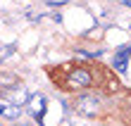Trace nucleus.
Returning <instances> with one entry per match:
<instances>
[{
	"mask_svg": "<svg viewBox=\"0 0 131 126\" xmlns=\"http://www.w3.org/2000/svg\"><path fill=\"white\" fill-rule=\"evenodd\" d=\"M122 50H124L126 55H131V45H124V48H122Z\"/></svg>",
	"mask_w": 131,
	"mask_h": 126,
	"instance_id": "nucleus-7",
	"label": "nucleus"
},
{
	"mask_svg": "<svg viewBox=\"0 0 131 126\" xmlns=\"http://www.w3.org/2000/svg\"><path fill=\"white\" fill-rule=\"evenodd\" d=\"M119 3H122V5H129V7H131V0H119Z\"/></svg>",
	"mask_w": 131,
	"mask_h": 126,
	"instance_id": "nucleus-8",
	"label": "nucleus"
},
{
	"mask_svg": "<svg viewBox=\"0 0 131 126\" xmlns=\"http://www.w3.org/2000/svg\"><path fill=\"white\" fill-rule=\"evenodd\" d=\"M91 81H93V78H91V74L86 72V69H72V72H69V76H67V86L69 88H88L91 86Z\"/></svg>",
	"mask_w": 131,
	"mask_h": 126,
	"instance_id": "nucleus-2",
	"label": "nucleus"
},
{
	"mask_svg": "<svg viewBox=\"0 0 131 126\" xmlns=\"http://www.w3.org/2000/svg\"><path fill=\"white\" fill-rule=\"evenodd\" d=\"M124 50H119V55H117V60H114V67H117V72L119 74H126V57H124Z\"/></svg>",
	"mask_w": 131,
	"mask_h": 126,
	"instance_id": "nucleus-6",
	"label": "nucleus"
},
{
	"mask_svg": "<svg viewBox=\"0 0 131 126\" xmlns=\"http://www.w3.org/2000/svg\"><path fill=\"white\" fill-rule=\"evenodd\" d=\"M0 117L3 119H19L21 117V107L19 105H3V109H0Z\"/></svg>",
	"mask_w": 131,
	"mask_h": 126,
	"instance_id": "nucleus-5",
	"label": "nucleus"
},
{
	"mask_svg": "<svg viewBox=\"0 0 131 126\" xmlns=\"http://www.w3.org/2000/svg\"><path fill=\"white\" fill-rule=\"evenodd\" d=\"M0 109H3V105H0Z\"/></svg>",
	"mask_w": 131,
	"mask_h": 126,
	"instance_id": "nucleus-10",
	"label": "nucleus"
},
{
	"mask_svg": "<svg viewBox=\"0 0 131 126\" xmlns=\"http://www.w3.org/2000/svg\"><path fill=\"white\" fill-rule=\"evenodd\" d=\"M26 109H29V114H31L34 119H41V117L45 114V95H41V93L29 95V100H26Z\"/></svg>",
	"mask_w": 131,
	"mask_h": 126,
	"instance_id": "nucleus-3",
	"label": "nucleus"
},
{
	"mask_svg": "<svg viewBox=\"0 0 131 126\" xmlns=\"http://www.w3.org/2000/svg\"><path fill=\"white\" fill-rule=\"evenodd\" d=\"M0 126H3V124H0Z\"/></svg>",
	"mask_w": 131,
	"mask_h": 126,
	"instance_id": "nucleus-11",
	"label": "nucleus"
},
{
	"mask_svg": "<svg viewBox=\"0 0 131 126\" xmlns=\"http://www.w3.org/2000/svg\"><path fill=\"white\" fill-rule=\"evenodd\" d=\"M17 126H34V124H17Z\"/></svg>",
	"mask_w": 131,
	"mask_h": 126,
	"instance_id": "nucleus-9",
	"label": "nucleus"
},
{
	"mask_svg": "<svg viewBox=\"0 0 131 126\" xmlns=\"http://www.w3.org/2000/svg\"><path fill=\"white\" fill-rule=\"evenodd\" d=\"M100 95H91V93H86V95H79L74 100V109L79 114H83V117H93V114H98V109H100Z\"/></svg>",
	"mask_w": 131,
	"mask_h": 126,
	"instance_id": "nucleus-1",
	"label": "nucleus"
},
{
	"mask_svg": "<svg viewBox=\"0 0 131 126\" xmlns=\"http://www.w3.org/2000/svg\"><path fill=\"white\" fill-rule=\"evenodd\" d=\"M3 95L10 100V105H19V107L26 105V100H29L24 86H14V90H3Z\"/></svg>",
	"mask_w": 131,
	"mask_h": 126,
	"instance_id": "nucleus-4",
	"label": "nucleus"
}]
</instances>
